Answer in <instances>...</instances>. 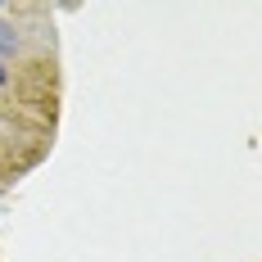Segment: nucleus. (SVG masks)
<instances>
[{"label": "nucleus", "instance_id": "1", "mask_svg": "<svg viewBox=\"0 0 262 262\" xmlns=\"http://www.w3.org/2000/svg\"><path fill=\"white\" fill-rule=\"evenodd\" d=\"M18 46H23V36H18V27L0 23V54H14Z\"/></svg>", "mask_w": 262, "mask_h": 262}, {"label": "nucleus", "instance_id": "2", "mask_svg": "<svg viewBox=\"0 0 262 262\" xmlns=\"http://www.w3.org/2000/svg\"><path fill=\"white\" fill-rule=\"evenodd\" d=\"M5 81H9V68H5V59H0V86H5Z\"/></svg>", "mask_w": 262, "mask_h": 262}, {"label": "nucleus", "instance_id": "3", "mask_svg": "<svg viewBox=\"0 0 262 262\" xmlns=\"http://www.w3.org/2000/svg\"><path fill=\"white\" fill-rule=\"evenodd\" d=\"M0 14H9V9H5V5H0Z\"/></svg>", "mask_w": 262, "mask_h": 262}]
</instances>
